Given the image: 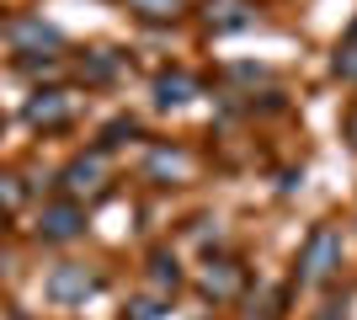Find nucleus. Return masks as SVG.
<instances>
[{"instance_id": "1", "label": "nucleus", "mask_w": 357, "mask_h": 320, "mask_svg": "<svg viewBox=\"0 0 357 320\" xmlns=\"http://www.w3.org/2000/svg\"><path fill=\"white\" fill-rule=\"evenodd\" d=\"M336 267H342V235H336V224H314L304 251H298V277L326 283V277H336Z\"/></svg>"}, {"instance_id": "2", "label": "nucleus", "mask_w": 357, "mask_h": 320, "mask_svg": "<svg viewBox=\"0 0 357 320\" xmlns=\"http://www.w3.org/2000/svg\"><path fill=\"white\" fill-rule=\"evenodd\" d=\"M59 182H64V192H70V203H75V198H91V192H102V182H107V155H102V150L75 155L70 166L59 171Z\"/></svg>"}, {"instance_id": "3", "label": "nucleus", "mask_w": 357, "mask_h": 320, "mask_svg": "<svg viewBox=\"0 0 357 320\" xmlns=\"http://www.w3.org/2000/svg\"><path fill=\"white\" fill-rule=\"evenodd\" d=\"M197 283H203L208 299H240V294H245V267H240L235 257H208L203 273H197Z\"/></svg>"}, {"instance_id": "4", "label": "nucleus", "mask_w": 357, "mask_h": 320, "mask_svg": "<svg viewBox=\"0 0 357 320\" xmlns=\"http://www.w3.org/2000/svg\"><path fill=\"white\" fill-rule=\"evenodd\" d=\"M86 294H96V273H91V267L64 261V267L48 273V299H54V305H80Z\"/></svg>"}, {"instance_id": "5", "label": "nucleus", "mask_w": 357, "mask_h": 320, "mask_svg": "<svg viewBox=\"0 0 357 320\" xmlns=\"http://www.w3.org/2000/svg\"><path fill=\"white\" fill-rule=\"evenodd\" d=\"M80 229H86V208L70 203V198H64V203H48L43 219H38V235H43V241H75Z\"/></svg>"}, {"instance_id": "6", "label": "nucleus", "mask_w": 357, "mask_h": 320, "mask_svg": "<svg viewBox=\"0 0 357 320\" xmlns=\"http://www.w3.org/2000/svg\"><path fill=\"white\" fill-rule=\"evenodd\" d=\"M75 118V96L70 91H38L27 102V123L32 128H64Z\"/></svg>"}, {"instance_id": "7", "label": "nucleus", "mask_w": 357, "mask_h": 320, "mask_svg": "<svg viewBox=\"0 0 357 320\" xmlns=\"http://www.w3.org/2000/svg\"><path fill=\"white\" fill-rule=\"evenodd\" d=\"M6 38H11L22 54H43V48H59V32L48 27V22H38V16H16L11 27H6Z\"/></svg>"}, {"instance_id": "8", "label": "nucleus", "mask_w": 357, "mask_h": 320, "mask_svg": "<svg viewBox=\"0 0 357 320\" xmlns=\"http://www.w3.org/2000/svg\"><path fill=\"white\" fill-rule=\"evenodd\" d=\"M251 16H256L251 0H208V27L213 32H240V27H251Z\"/></svg>"}, {"instance_id": "9", "label": "nucleus", "mask_w": 357, "mask_h": 320, "mask_svg": "<svg viewBox=\"0 0 357 320\" xmlns=\"http://www.w3.org/2000/svg\"><path fill=\"white\" fill-rule=\"evenodd\" d=\"M197 96V80L181 75V70H171V75L155 80V107H187Z\"/></svg>"}, {"instance_id": "10", "label": "nucleus", "mask_w": 357, "mask_h": 320, "mask_svg": "<svg viewBox=\"0 0 357 320\" xmlns=\"http://www.w3.org/2000/svg\"><path fill=\"white\" fill-rule=\"evenodd\" d=\"M80 75H86V80H112V75H118V54H112V48L86 54V59H80Z\"/></svg>"}, {"instance_id": "11", "label": "nucleus", "mask_w": 357, "mask_h": 320, "mask_svg": "<svg viewBox=\"0 0 357 320\" xmlns=\"http://www.w3.org/2000/svg\"><path fill=\"white\" fill-rule=\"evenodd\" d=\"M149 277H155V289H176L181 283L176 257H171V251H155V257H149Z\"/></svg>"}, {"instance_id": "12", "label": "nucleus", "mask_w": 357, "mask_h": 320, "mask_svg": "<svg viewBox=\"0 0 357 320\" xmlns=\"http://www.w3.org/2000/svg\"><path fill=\"white\" fill-rule=\"evenodd\" d=\"M128 6H134L139 16H149V22H171V16H176L187 0H128Z\"/></svg>"}, {"instance_id": "13", "label": "nucleus", "mask_w": 357, "mask_h": 320, "mask_svg": "<svg viewBox=\"0 0 357 320\" xmlns=\"http://www.w3.org/2000/svg\"><path fill=\"white\" fill-rule=\"evenodd\" d=\"M22 203H27V187H22V176H11V171H6V176H0V213L22 208Z\"/></svg>"}, {"instance_id": "14", "label": "nucleus", "mask_w": 357, "mask_h": 320, "mask_svg": "<svg viewBox=\"0 0 357 320\" xmlns=\"http://www.w3.org/2000/svg\"><path fill=\"white\" fill-rule=\"evenodd\" d=\"M176 171H187V155H176V150H155L149 155V176H176Z\"/></svg>"}, {"instance_id": "15", "label": "nucleus", "mask_w": 357, "mask_h": 320, "mask_svg": "<svg viewBox=\"0 0 357 320\" xmlns=\"http://www.w3.org/2000/svg\"><path fill=\"white\" fill-rule=\"evenodd\" d=\"M134 134H139L134 118H112V123H107V134H102V144L112 150V144H123V139H134Z\"/></svg>"}, {"instance_id": "16", "label": "nucleus", "mask_w": 357, "mask_h": 320, "mask_svg": "<svg viewBox=\"0 0 357 320\" xmlns=\"http://www.w3.org/2000/svg\"><path fill=\"white\" fill-rule=\"evenodd\" d=\"M336 75H342V80H357V43H347L342 54H336Z\"/></svg>"}, {"instance_id": "17", "label": "nucleus", "mask_w": 357, "mask_h": 320, "mask_svg": "<svg viewBox=\"0 0 357 320\" xmlns=\"http://www.w3.org/2000/svg\"><path fill=\"white\" fill-rule=\"evenodd\" d=\"M128 320H160V299H134Z\"/></svg>"}, {"instance_id": "18", "label": "nucleus", "mask_w": 357, "mask_h": 320, "mask_svg": "<svg viewBox=\"0 0 357 320\" xmlns=\"http://www.w3.org/2000/svg\"><path fill=\"white\" fill-rule=\"evenodd\" d=\"M347 134H352V144H357V107H352V118H347Z\"/></svg>"}, {"instance_id": "19", "label": "nucleus", "mask_w": 357, "mask_h": 320, "mask_svg": "<svg viewBox=\"0 0 357 320\" xmlns=\"http://www.w3.org/2000/svg\"><path fill=\"white\" fill-rule=\"evenodd\" d=\"M0 320H22V315H16V310H0Z\"/></svg>"}]
</instances>
